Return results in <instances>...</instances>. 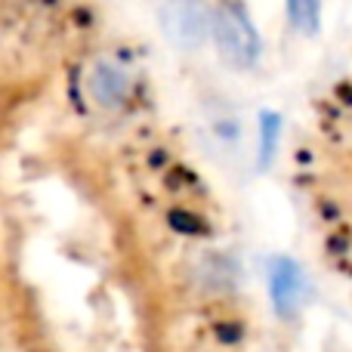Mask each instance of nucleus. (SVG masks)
I'll return each instance as SVG.
<instances>
[{
    "label": "nucleus",
    "instance_id": "obj_4",
    "mask_svg": "<svg viewBox=\"0 0 352 352\" xmlns=\"http://www.w3.org/2000/svg\"><path fill=\"white\" fill-rule=\"evenodd\" d=\"M269 294H272L278 316L294 318L306 306V294H309L303 266L291 256H275L272 266H269Z\"/></svg>",
    "mask_w": 352,
    "mask_h": 352
},
{
    "label": "nucleus",
    "instance_id": "obj_6",
    "mask_svg": "<svg viewBox=\"0 0 352 352\" xmlns=\"http://www.w3.org/2000/svg\"><path fill=\"white\" fill-rule=\"evenodd\" d=\"M281 140H285V118L272 109L260 111V118H256V164L260 167L272 164Z\"/></svg>",
    "mask_w": 352,
    "mask_h": 352
},
{
    "label": "nucleus",
    "instance_id": "obj_3",
    "mask_svg": "<svg viewBox=\"0 0 352 352\" xmlns=\"http://www.w3.org/2000/svg\"><path fill=\"white\" fill-rule=\"evenodd\" d=\"M213 0H161L158 31L173 53L195 56L207 50Z\"/></svg>",
    "mask_w": 352,
    "mask_h": 352
},
{
    "label": "nucleus",
    "instance_id": "obj_5",
    "mask_svg": "<svg viewBox=\"0 0 352 352\" xmlns=\"http://www.w3.org/2000/svg\"><path fill=\"white\" fill-rule=\"evenodd\" d=\"M285 19H287V28L294 34L312 37L322 34V25H324V0H285Z\"/></svg>",
    "mask_w": 352,
    "mask_h": 352
},
{
    "label": "nucleus",
    "instance_id": "obj_1",
    "mask_svg": "<svg viewBox=\"0 0 352 352\" xmlns=\"http://www.w3.org/2000/svg\"><path fill=\"white\" fill-rule=\"evenodd\" d=\"M78 87L90 115L99 121H127L146 96V74L130 53L105 47L87 56Z\"/></svg>",
    "mask_w": 352,
    "mask_h": 352
},
{
    "label": "nucleus",
    "instance_id": "obj_2",
    "mask_svg": "<svg viewBox=\"0 0 352 352\" xmlns=\"http://www.w3.org/2000/svg\"><path fill=\"white\" fill-rule=\"evenodd\" d=\"M207 47L229 72L248 74L263 59V34L244 0H213Z\"/></svg>",
    "mask_w": 352,
    "mask_h": 352
}]
</instances>
